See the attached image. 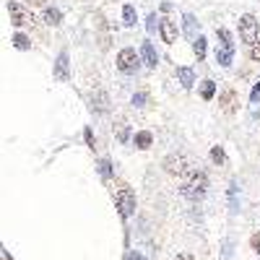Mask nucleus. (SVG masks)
<instances>
[{
	"label": "nucleus",
	"mask_w": 260,
	"mask_h": 260,
	"mask_svg": "<svg viewBox=\"0 0 260 260\" xmlns=\"http://www.w3.org/2000/svg\"><path fill=\"white\" fill-rule=\"evenodd\" d=\"M115 203H117L120 213H122L125 219H127V216L136 211V192L130 190V187H127L125 182H120V185L115 187Z\"/></svg>",
	"instance_id": "f257e3e1"
},
{
	"label": "nucleus",
	"mask_w": 260,
	"mask_h": 260,
	"mask_svg": "<svg viewBox=\"0 0 260 260\" xmlns=\"http://www.w3.org/2000/svg\"><path fill=\"white\" fill-rule=\"evenodd\" d=\"M240 37H242V42H247L250 47L257 42V21H255V16L245 13L240 18Z\"/></svg>",
	"instance_id": "f03ea898"
},
{
	"label": "nucleus",
	"mask_w": 260,
	"mask_h": 260,
	"mask_svg": "<svg viewBox=\"0 0 260 260\" xmlns=\"http://www.w3.org/2000/svg\"><path fill=\"white\" fill-rule=\"evenodd\" d=\"M138 55H136V50H120V55H117V68L125 73V76H133L136 71H138Z\"/></svg>",
	"instance_id": "7ed1b4c3"
},
{
	"label": "nucleus",
	"mask_w": 260,
	"mask_h": 260,
	"mask_svg": "<svg viewBox=\"0 0 260 260\" xmlns=\"http://www.w3.org/2000/svg\"><path fill=\"white\" fill-rule=\"evenodd\" d=\"M182 192L187 195V198H201V195L206 192V175H192V180L182 187Z\"/></svg>",
	"instance_id": "20e7f679"
},
{
	"label": "nucleus",
	"mask_w": 260,
	"mask_h": 260,
	"mask_svg": "<svg viewBox=\"0 0 260 260\" xmlns=\"http://www.w3.org/2000/svg\"><path fill=\"white\" fill-rule=\"evenodd\" d=\"M161 39L167 45H172V42L177 39V24L172 18H161Z\"/></svg>",
	"instance_id": "39448f33"
},
{
	"label": "nucleus",
	"mask_w": 260,
	"mask_h": 260,
	"mask_svg": "<svg viewBox=\"0 0 260 260\" xmlns=\"http://www.w3.org/2000/svg\"><path fill=\"white\" fill-rule=\"evenodd\" d=\"M167 172H169V175H187V159L185 156L167 159Z\"/></svg>",
	"instance_id": "423d86ee"
},
{
	"label": "nucleus",
	"mask_w": 260,
	"mask_h": 260,
	"mask_svg": "<svg viewBox=\"0 0 260 260\" xmlns=\"http://www.w3.org/2000/svg\"><path fill=\"white\" fill-rule=\"evenodd\" d=\"M8 13H11V21L16 26H24V24H29V16H26V11L21 8L18 3H8Z\"/></svg>",
	"instance_id": "0eeeda50"
},
{
	"label": "nucleus",
	"mask_w": 260,
	"mask_h": 260,
	"mask_svg": "<svg viewBox=\"0 0 260 260\" xmlns=\"http://www.w3.org/2000/svg\"><path fill=\"white\" fill-rule=\"evenodd\" d=\"M141 55H143V62L148 65V68H156V62H159V55L154 50V45L151 42H143V47H141Z\"/></svg>",
	"instance_id": "6e6552de"
},
{
	"label": "nucleus",
	"mask_w": 260,
	"mask_h": 260,
	"mask_svg": "<svg viewBox=\"0 0 260 260\" xmlns=\"http://www.w3.org/2000/svg\"><path fill=\"white\" fill-rule=\"evenodd\" d=\"M55 76H57L60 81H68V55H65V52H60V57H57Z\"/></svg>",
	"instance_id": "1a4fd4ad"
},
{
	"label": "nucleus",
	"mask_w": 260,
	"mask_h": 260,
	"mask_svg": "<svg viewBox=\"0 0 260 260\" xmlns=\"http://www.w3.org/2000/svg\"><path fill=\"white\" fill-rule=\"evenodd\" d=\"M177 78H180V83L185 86V89H190V86L195 83V73L190 68H177Z\"/></svg>",
	"instance_id": "9d476101"
},
{
	"label": "nucleus",
	"mask_w": 260,
	"mask_h": 260,
	"mask_svg": "<svg viewBox=\"0 0 260 260\" xmlns=\"http://www.w3.org/2000/svg\"><path fill=\"white\" fill-rule=\"evenodd\" d=\"M185 34L190 37V39H198L195 34H198V21H195V16H185Z\"/></svg>",
	"instance_id": "9b49d317"
},
{
	"label": "nucleus",
	"mask_w": 260,
	"mask_h": 260,
	"mask_svg": "<svg viewBox=\"0 0 260 260\" xmlns=\"http://www.w3.org/2000/svg\"><path fill=\"white\" fill-rule=\"evenodd\" d=\"M232 57H234V50H232V47L216 50V62H221V65H232Z\"/></svg>",
	"instance_id": "f8f14e48"
},
{
	"label": "nucleus",
	"mask_w": 260,
	"mask_h": 260,
	"mask_svg": "<svg viewBox=\"0 0 260 260\" xmlns=\"http://www.w3.org/2000/svg\"><path fill=\"white\" fill-rule=\"evenodd\" d=\"M234 104H237L234 91H224V94H221V107H224V112H234Z\"/></svg>",
	"instance_id": "ddd939ff"
},
{
	"label": "nucleus",
	"mask_w": 260,
	"mask_h": 260,
	"mask_svg": "<svg viewBox=\"0 0 260 260\" xmlns=\"http://www.w3.org/2000/svg\"><path fill=\"white\" fill-rule=\"evenodd\" d=\"M192 50H195V57L203 60V57H206V39H203V37H198V39L192 42Z\"/></svg>",
	"instance_id": "4468645a"
},
{
	"label": "nucleus",
	"mask_w": 260,
	"mask_h": 260,
	"mask_svg": "<svg viewBox=\"0 0 260 260\" xmlns=\"http://www.w3.org/2000/svg\"><path fill=\"white\" fill-rule=\"evenodd\" d=\"M45 21H47L50 26H57V24H60V11H55V8H47V11H45Z\"/></svg>",
	"instance_id": "2eb2a0df"
},
{
	"label": "nucleus",
	"mask_w": 260,
	"mask_h": 260,
	"mask_svg": "<svg viewBox=\"0 0 260 260\" xmlns=\"http://www.w3.org/2000/svg\"><path fill=\"white\" fill-rule=\"evenodd\" d=\"M201 94H203V99H211V96L216 94V83H213V81H203V86H201Z\"/></svg>",
	"instance_id": "dca6fc26"
},
{
	"label": "nucleus",
	"mask_w": 260,
	"mask_h": 260,
	"mask_svg": "<svg viewBox=\"0 0 260 260\" xmlns=\"http://www.w3.org/2000/svg\"><path fill=\"white\" fill-rule=\"evenodd\" d=\"M122 18H125L127 26L136 24V11H133V6H125V8H122Z\"/></svg>",
	"instance_id": "f3484780"
},
{
	"label": "nucleus",
	"mask_w": 260,
	"mask_h": 260,
	"mask_svg": "<svg viewBox=\"0 0 260 260\" xmlns=\"http://www.w3.org/2000/svg\"><path fill=\"white\" fill-rule=\"evenodd\" d=\"M216 34H219V39H221V45H224V47H232V50H234V42H232V34H229L226 29H216Z\"/></svg>",
	"instance_id": "a211bd4d"
},
{
	"label": "nucleus",
	"mask_w": 260,
	"mask_h": 260,
	"mask_svg": "<svg viewBox=\"0 0 260 260\" xmlns=\"http://www.w3.org/2000/svg\"><path fill=\"white\" fill-rule=\"evenodd\" d=\"M13 45H16L18 50H29V47H31V42H29L24 34H16V37H13Z\"/></svg>",
	"instance_id": "6ab92c4d"
},
{
	"label": "nucleus",
	"mask_w": 260,
	"mask_h": 260,
	"mask_svg": "<svg viewBox=\"0 0 260 260\" xmlns=\"http://www.w3.org/2000/svg\"><path fill=\"white\" fill-rule=\"evenodd\" d=\"M136 146L138 148H148L151 146V133H138L136 136Z\"/></svg>",
	"instance_id": "aec40b11"
},
{
	"label": "nucleus",
	"mask_w": 260,
	"mask_h": 260,
	"mask_svg": "<svg viewBox=\"0 0 260 260\" xmlns=\"http://www.w3.org/2000/svg\"><path fill=\"white\" fill-rule=\"evenodd\" d=\"M211 159H213L216 164H224V151H221L219 146H216V148L211 151Z\"/></svg>",
	"instance_id": "412c9836"
},
{
	"label": "nucleus",
	"mask_w": 260,
	"mask_h": 260,
	"mask_svg": "<svg viewBox=\"0 0 260 260\" xmlns=\"http://www.w3.org/2000/svg\"><path fill=\"white\" fill-rule=\"evenodd\" d=\"M250 57H252L255 62H260V42H255V45L250 47Z\"/></svg>",
	"instance_id": "4be33fe9"
},
{
	"label": "nucleus",
	"mask_w": 260,
	"mask_h": 260,
	"mask_svg": "<svg viewBox=\"0 0 260 260\" xmlns=\"http://www.w3.org/2000/svg\"><path fill=\"white\" fill-rule=\"evenodd\" d=\"M146 29H148V31H154V29H156V16H154V13L148 16V21H146Z\"/></svg>",
	"instance_id": "5701e85b"
},
{
	"label": "nucleus",
	"mask_w": 260,
	"mask_h": 260,
	"mask_svg": "<svg viewBox=\"0 0 260 260\" xmlns=\"http://www.w3.org/2000/svg\"><path fill=\"white\" fill-rule=\"evenodd\" d=\"M117 138H120V141H127V127H125V125L117 127Z\"/></svg>",
	"instance_id": "b1692460"
},
{
	"label": "nucleus",
	"mask_w": 260,
	"mask_h": 260,
	"mask_svg": "<svg viewBox=\"0 0 260 260\" xmlns=\"http://www.w3.org/2000/svg\"><path fill=\"white\" fill-rule=\"evenodd\" d=\"M252 250H255V252L260 255V232H257V234L252 237Z\"/></svg>",
	"instance_id": "393cba45"
},
{
	"label": "nucleus",
	"mask_w": 260,
	"mask_h": 260,
	"mask_svg": "<svg viewBox=\"0 0 260 260\" xmlns=\"http://www.w3.org/2000/svg\"><path fill=\"white\" fill-rule=\"evenodd\" d=\"M250 99H252V102H260V83H257V86H255V89H252V94H250Z\"/></svg>",
	"instance_id": "a878e982"
},
{
	"label": "nucleus",
	"mask_w": 260,
	"mask_h": 260,
	"mask_svg": "<svg viewBox=\"0 0 260 260\" xmlns=\"http://www.w3.org/2000/svg\"><path fill=\"white\" fill-rule=\"evenodd\" d=\"M99 167H102V175H104V177H110V164H107V161H102Z\"/></svg>",
	"instance_id": "bb28decb"
},
{
	"label": "nucleus",
	"mask_w": 260,
	"mask_h": 260,
	"mask_svg": "<svg viewBox=\"0 0 260 260\" xmlns=\"http://www.w3.org/2000/svg\"><path fill=\"white\" fill-rule=\"evenodd\" d=\"M143 99H146V96H143V94H138V96H133V104H138V107H141V102H143Z\"/></svg>",
	"instance_id": "cd10ccee"
},
{
	"label": "nucleus",
	"mask_w": 260,
	"mask_h": 260,
	"mask_svg": "<svg viewBox=\"0 0 260 260\" xmlns=\"http://www.w3.org/2000/svg\"><path fill=\"white\" fill-rule=\"evenodd\" d=\"M175 260H192V257H190V255H177Z\"/></svg>",
	"instance_id": "c85d7f7f"
}]
</instances>
